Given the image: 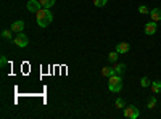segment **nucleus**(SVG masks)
<instances>
[{
	"label": "nucleus",
	"instance_id": "19",
	"mask_svg": "<svg viewBox=\"0 0 161 119\" xmlns=\"http://www.w3.org/2000/svg\"><path fill=\"white\" fill-rule=\"evenodd\" d=\"M114 105H116V108H126L123 98H116V103H114Z\"/></svg>",
	"mask_w": 161,
	"mask_h": 119
},
{
	"label": "nucleus",
	"instance_id": "6",
	"mask_svg": "<svg viewBox=\"0 0 161 119\" xmlns=\"http://www.w3.org/2000/svg\"><path fill=\"white\" fill-rule=\"evenodd\" d=\"M158 29V26H156V21H150V23H147L145 24V34L147 35H153Z\"/></svg>",
	"mask_w": 161,
	"mask_h": 119
},
{
	"label": "nucleus",
	"instance_id": "12",
	"mask_svg": "<svg viewBox=\"0 0 161 119\" xmlns=\"http://www.w3.org/2000/svg\"><path fill=\"white\" fill-rule=\"evenodd\" d=\"M39 3L42 5V8H52L55 5V0H39Z\"/></svg>",
	"mask_w": 161,
	"mask_h": 119
},
{
	"label": "nucleus",
	"instance_id": "18",
	"mask_svg": "<svg viewBox=\"0 0 161 119\" xmlns=\"http://www.w3.org/2000/svg\"><path fill=\"white\" fill-rule=\"evenodd\" d=\"M139 13H142V15H148V13H150V10L147 8L145 5H140V7H139Z\"/></svg>",
	"mask_w": 161,
	"mask_h": 119
},
{
	"label": "nucleus",
	"instance_id": "10",
	"mask_svg": "<svg viewBox=\"0 0 161 119\" xmlns=\"http://www.w3.org/2000/svg\"><path fill=\"white\" fill-rule=\"evenodd\" d=\"M113 74H116V73H114V68H110V66H105V68H102V76L110 77V76H113Z\"/></svg>",
	"mask_w": 161,
	"mask_h": 119
},
{
	"label": "nucleus",
	"instance_id": "17",
	"mask_svg": "<svg viewBox=\"0 0 161 119\" xmlns=\"http://www.w3.org/2000/svg\"><path fill=\"white\" fill-rule=\"evenodd\" d=\"M11 32H13V31L3 29V31H2V37H3V39H8V41H11Z\"/></svg>",
	"mask_w": 161,
	"mask_h": 119
},
{
	"label": "nucleus",
	"instance_id": "7",
	"mask_svg": "<svg viewBox=\"0 0 161 119\" xmlns=\"http://www.w3.org/2000/svg\"><path fill=\"white\" fill-rule=\"evenodd\" d=\"M129 48H130V45H129L127 42H119V44H116V51H118L119 55H121V53H127Z\"/></svg>",
	"mask_w": 161,
	"mask_h": 119
},
{
	"label": "nucleus",
	"instance_id": "9",
	"mask_svg": "<svg viewBox=\"0 0 161 119\" xmlns=\"http://www.w3.org/2000/svg\"><path fill=\"white\" fill-rule=\"evenodd\" d=\"M150 16H152V21H161V10L159 8H153L150 11Z\"/></svg>",
	"mask_w": 161,
	"mask_h": 119
},
{
	"label": "nucleus",
	"instance_id": "15",
	"mask_svg": "<svg viewBox=\"0 0 161 119\" xmlns=\"http://www.w3.org/2000/svg\"><path fill=\"white\" fill-rule=\"evenodd\" d=\"M118 58H119V53H118V51H110V53H108V60H110L111 63H116Z\"/></svg>",
	"mask_w": 161,
	"mask_h": 119
},
{
	"label": "nucleus",
	"instance_id": "11",
	"mask_svg": "<svg viewBox=\"0 0 161 119\" xmlns=\"http://www.w3.org/2000/svg\"><path fill=\"white\" fill-rule=\"evenodd\" d=\"M152 92L153 94H161V81L152 82Z\"/></svg>",
	"mask_w": 161,
	"mask_h": 119
},
{
	"label": "nucleus",
	"instance_id": "14",
	"mask_svg": "<svg viewBox=\"0 0 161 119\" xmlns=\"http://www.w3.org/2000/svg\"><path fill=\"white\" fill-rule=\"evenodd\" d=\"M156 103H158V100H156L155 97H152L148 101H147V108H148V110H153V108L156 106Z\"/></svg>",
	"mask_w": 161,
	"mask_h": 119
},
{
	"label": "nucleus",
	"instance_id": "21",
	"mask_svg": "<svg viewBox=\"0 0 161 119\" xmlns=\"http://www.w3.org/2000/svg\"><path fill=\"white\" fill-rule=\"evenodd\" d=\"M5 64H7V58L2 57V58H0V66H5Z\"/></svg>",
	"mask_w": 161,
	"mask_h": 119
},
{
	"label": "nucleus",
	"instance_id": "3",
	"mask_svg": "<svg viewBox=\"0 0 161 119\" xmlns=\"http://www.w3.org/2000/svg\"><path fill=\"white\" fill-rule=\"evenodd\" d=\"M13 44L18 45V47H21V48H26V47L29 45V39H28V35H26V34L19 32V34H16L15 39H13Z\"/></svg>",
	"mask_w": 161,
	"mask_h": 119
},
{
	"label": "nucleus",
	"instance_id": "13",
	"mask_svg": "<svg viewBox=\"0 0 161 119\" xmlns=\"http://www.w3.org/2000/svg\"><path fill=\"white\" fill-rule=\"evenodd\" d=\"M113 68H114V73H116V74H123V73L126 71V64H124V63H119V64L113 66Z\"/></svg>",
	"mask_w": 161,
	"mask_h": 119
},
{
	"label": "nucleus",
	"instance_id": "20",
	"mask_svg": "<svg viewBox=\"0 0 161 119\" xmlns=\"http://www.w3.org/2000/svg\"><path fill=\"white\" fill-rule=\"evenodd\" d=\"M93 5H95V7H105L106 5V0H93Z\"/></svg>",
	"mask_w": 161,
	"mask_h": 119
},
{
	"label": "nucleus",
	"instance_id": "8",
	"mask_svg": "<svg viewBox=\"0 0 161 119\" xmlns=\"http://www.w3.org/2000/svg\"><path fill=\"white\" fill-rule=\"evenodd\" d=\"M11 31L16 32V34L23 32L24 31V21H15V23L11 24Z\"/></svg>",
	"mask_w": 161,
	"mask_h": 119
},
{
	"label": "nucleus",
	"instance_id": "2",
	"mask_svg": "<svg viewBox=\"0 0 161 119\" xmlns=\"http://www.w3.org/2000/svg\"><path fill=\"white\" fill-rule=\"evenodd\" d=\"M108 89L110 92H113V94H118V92H121V89H123V77H121V74H113L108 77Z\"/></svg>",
	"mask_w": 161,
	"mask_h": 119
},
{
	"label": "nucleus",
	"instance_id": "16",
	"mask_svg": "<svg viewBox=\"0 0 161 119\" xmlns=\"http://www.w3.org/2000/svg\"><path fill=\"white\" fill-rule=\"evenodd\" d=\"M140 85H142V87H150V85H152V81H150L148 77H142Z\"/></svg>",
	"mask_w": 161,
	"mask_h": 119
},
{
	"label": "nucleus",
	"instance_id": "5",
	"mask_svg": "<svg viewBox=\"0 0 161 119\" xmlns=\"http://www.w3.org/2000/svg\"><path fill=\"white\" fill-rule=\"evenodd\" d=\"M26 8H28L31 13H37L40 8H42V5L39 3V0H29L28 5H26Z\"/></svg>",
	"mask_w": 161,
	"mask_h": 119
},
{
	"label": "nucleus",
	"instance_id": "1",
	"mask_svg": "<svg viewBox=\"0 0 161 119\" xmlns=\"http://www.w3.org/2000/svg\"><path fill=\"white\" fill-rule=\"evenodd\" d=\"M36 21L40 28H47V26L53 21V15H52L50 8H40L36 13Z\"/></svg>",
	"mask_w": 161,
	"mask_h": 119
},
{
	"label": "nucleus",
	"instance_id": "4",
	"mask_svg": "<svg viewBox=\"0 0 161 119\" xmlns=\"http://www.w3.org/2000/svg\"><path fill=\"white\" fill-rule=\"evenodd\" d=\"M139 116H140V111H139V108L134 106V105L124 108V117H127V119H137Z\"/></svg>",
	"mask_w": 161,
	"mask_h": 119
}]
</instances>
